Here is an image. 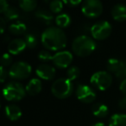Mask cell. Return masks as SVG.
<instances>
[{
	"label": "cell",
	"mask_w": 126,
	"mask_h": 126,
	"mask_svg": "<svg viewBox=\"0 0 126 126\" xmlns=\"http://www.w3.org/2000/svg\"><path fill=\"white\" fill-rule=\"evenodd\" d=\"M41 42L47 50L59 52L66 47L67 40L62 29L57 26H50L42 33Z\"/></svg>",
	"instance_id": "cell-1"
},
{
	"label": "cell",
	"mask_w": 126,
	"mask_h": 126,
	"mask_svg": "<svg viewBox=\"0 0 126 126\" xmlns=\"http://www.w3.org/2000/svg\"><path fill=\"white\" fill-rule=\"evenodd\" d=\"M97 44L92 37L86 35H78L72 42L73 52L79 57H86L96 49Z\"/></svg>",
	"instance_id": "cell-2"
},
{
	"label": "cell",
	"mask_w": 126,
	"mask_h": 126,
	"mask_svg": "<svg viewBox=\"0 0 126 126\" xmlns=\"http://www.w3.org/2000/svg\"><path fill=\"white\" fill-rule=\"evenodd\" d=\"M51 92L55 98L65 99L72 95L74 92V85L67 78H59L53 82Z\"/></svg>",
	"instance_id": "cell-3"
},
{
	"label": "cell",
	"mask_w": 126,
	"mask_h": 126,
	"mask_svg": "<svg viewBox=\"0 0 126 126\" xmlns=\"http://www.w3.org/2000/svg\"><path fill=\"white\" fill-rule=\"evenodd\" d=\"M25 87L17 81H11L3 88V95L8 101H19L26 96Z\"/></svg>",
	"instance_id": "cell-4"
},
{
	"label": "cell",
	"mask_w": 126,
	"mask_h": 126,
	"mask_svg": "<svg viewBox=\"0 0 126 126\" xmlns=\"http://www.w3.org/2000/svg\"><path fill=\"white\" fill-rule=\"evenodd\" d=\"M31 73V66L28 62L23 61L14 62L8 70L9 77L11 79H18V80H23V79L29 78Z\"/></svg>",
	"instance_id": "cell-5"
},
{
	"label": "cell",
	"mask_w": 126,
	"mask_h": 126,
	"mask_svg": "<svg viewBox=\"0 0 126 126\" xmlns=\"http://www.w3.org/2000/svg\"><path fill=\"white\" fill-rule=\"evenodd\" d=\"M91 84L100 91L107 90L112 83V76L107 71H98L91 76Z\"/></svg>",
	"instance_id": "cell-6"
},
{
	"label": "cell",
	"mask_w": 126,
	"mask_h": 126,
	"mask_svg": "<svg viewBox=\"0 0 126 126\" xmlns=\"http://www.w3.org/2000/svg\"><path fill=\"white\" fill-rule=\"evenodd\" d=\"M111 24L108 21L102 20L93 23L90 29L91 35L95 40H105L110 36L111 33Z\"/></svg>",
	"instance_id": "cell-7"
},
{
	"label": "cell",
	"mask_w": 126,
	"mask_h": 126,
	"mask_svg": "<svg viewBox=\"0 0 126 126\" xmlns=\"http://www.w3.org/2000/svg\"><path fill=\"white\" fill-rule=\"evenodd\" d=\"M103 4L99 0H86L81 4V11L89 18H96L103 12Z\"/></svg>",
	"instance_id": "cell-8"
},
{
	"label": "cell",
	"mask_w": 126,
	"mask_h": 126,
	"mask_svg": "<svg viewBox=\"0 0 126 126\" xmlns=\"http://www.w3.org/2000/svg\"><path fill=\"white\" fill-rule=\"evenodd\" d=\"M76 97L79 101L83 103H93L96 98V93L94 89L88 85L79 84L76 87Z\"/></svg>",
	"instance_id": "cell-9"
},
{
	"label": "cell",
	"mask_w": 126,
	"mask_h": 126,
	"mask_svg": "<svg viewBox=\"0 0 126 126\" xmlns=\"http://www.w3.org/2000/svg\"><path fill=\"white\" fill-rule=\"evenodd\" d=\"M73 60H74V56L70 51L61 50L56 52L53 55L52 62L58 68H67L72 63Z\"/></svg>",
	"instance_id": "cell-10"
},
{
	"label": "cell",
	"mask_w": 126,
	"mask_h": 126,
	"mask_svg": "<svg viewBox=\"0 0 126 126\" xmlns=\"http://www.w3.org/2000/svg\"><path fill=\"white\" fill-rule=\"evenodd\" d=\"M35 74L39 77V79L44 80H50L53 79L55 76L56 70L53 66L47 63H42L35 69Z\"/></svg>",
	"instance_id": "cell-11"
},
{
	"label": "cell",
	"mask_w": 126,
	"mask_h": 126,
	"mask_svg": "<svg viewBox=\"0 0 126 126\" xmlns=\"http://www.w3.org/2000/svg\"><path fill=\"white\" fill-rule=\"evenodd\" d=\"M27 47V44L24 39L16 38L13 39L8 44V51L12 55H16L22 53Z\"/></svg>",
	"instance_id": "cell-12"
},
{
	"label": "cell",
	"mask_w": 126,
	"mask_h": 126,
	"mask_svg": "<svg viewBox=\"0 0 126 126\" xmlns=\"http://www.w3.org/2000/svg\"><path fill=\"white\" fill-rule=\"evenodd\" d=\"M42 89V81L38 78H33L28 82V84L25 86L26 93L30 96H35L37 95Z\"/></svg>",
	"instance_id": "cell-13"
},
{
	"label": "cell",
	"mask_w": 126,
	"mask_h": 126,
	"mask_svg": "<svg viewBox=\"0 0 126 126\" xmlns=\"http://www.w3.org/2000/svg\"><path fill=\"white\" fill-rule=\"evenodd\" d=\"M111 16L117 22L126 21V5L124 4H117L111 8Z\"/></svg>",
	"instance_id": "cell-14"
},
{
	"label": "cell",
	"mask_w": 126,
	"mask_h": 126,
	"mask_svg": "<svg viewBox=\"0 0 126 126\" xmlns=\"http://www.w3.org/2000/svg\"><path fill=\"white\" fill-rule=\"evenodd\" d=\"M4 112H5V116L7 117V118L11 121L18 120L23 115L21 108L14 104L6 105L4 108Z\"/></svg>",
	"instance_id": "cell-15"
},
{
	"label": "cell",
	"mask_w": 126,
	"mask_h": 126,
	"mask_svg": "<svg viewBox=\"0 0 126 126\" xmlns=\"http://www.w3.org/2000/svg\"><path fill=\"white\" fill-rule=\"evenodd\" d=\"M124 67H125V62L117 58H110L107 61L106 67L109 73H113L114 74H117Z\"/></svg>",
	"instance_id": "cell-16"
},
{
	"label": "cell",
	"mask_w": 126,
	"mask_h": 126,
	"mask_svg": "<svg viewBox=\"0 0 126 126\" xmlns=\"http://www.w3.org/2000/svg\"><path fill=\"white\" fill-rule=\"evenodd\" d=\"M35 16L45 24H50L54 20V16L51 11L45 9H39L35 11Z\"/></svg>",
	"instance_id": "cell-17"
},
{
	"label": "cell",
	"mask_w": 126,
	"mask_h": 126,
	"mask_svg": "<svg viewBox=\"0 0 126 126\" xmlns=\"http://www.w3.org/2000/svg\"><path fill=\"white\" fill-rule=\"evenodd\" d=\"M92 112L97 117L103 118L105 117L109 113V109L107 105L103 103H96L92 106Z\"/></svg>",
	"instance_id": "cell-18"
},
{
	"label": "cell",
	"mask_w": 126,
	"mask_h": 126,
	"mask_svg": "<svg viewBox=\"0 0 126 126\" xmlns=\"http://www.w3.org/2000/svg\"><path fill=\"white\" fill-rule=\"evenodd\" d=\"M27 30V26L24 23L19 21H16L15 23H12L11 25L9 26V30L11 34L16 35H19L22 34H24L26 32Z\"/></svg>",
	"instance_id": "cell-19"
},
{
	"label": "cell",
	"mask_w": 126,
	"mask_h": 126,
	"mask_svg": "<svg viewBox=\"0 0 126 126\" xmlns=\"http://www.w3.org/2000/svg\"><path fill=\"white\" fill-rule=\"evenodd\" d=\"M109 126H126V114H113L109 120Z\"/></svg>",
	"instance_id": "cell-20"
},
{
	"label": "cell",
	"mask_w": 126,
	"mask_h": 126,
	"mask_svg": "<svg viewBox=\"0 0 126 126\" xmlns=\"http://www.w3.org/2000/svg\"><path fill=\"white\" fill-rule=\"evenodd\" d=\"M55 23L61 29L67 28L71 23V17L67 13H61L55 16Z\"/></svg>",
	"instance_id": "cell-21"
},
{
	"label": "cell",
	"mask_w": 126,
	"mask_h": 126,
	"mask_svg": "<svg viewBox=\"0 0 126 126\" xmlns=\"http://www.w3.org/2000/svg\"><path fill=\"white\" fill-rule=\"evenodd\" d=\"M19 7L26 12H30L37 7V2L35 0H20L18 2Z\"/></svg>",
	"instance_id": "cell-22"
},
{
	"label": "cell",
	"mask_w": 126,
	"mask_h": 126,
	"mask_svg": "<svg viewBox=\"0 0 126 126\" xmlns=\"http://www.w3.org/2000/svg\"><path fill=\"white\" fill-rule=\"evenodd\" d=\"M19 16V11L16 7H13V6H10L7 11L4 13V18L6 21H14V20L17 21Z\"/></svg>",
	"instance_id": "cell-23"
},
{
	"label": "cell",
	"mask_w": 126,
	"mask_h": 126,
	"mask_svg": "<svg viewBox=\"0 0 126 126\" xmlns=\"http://www.w3.org/2000/svg\"><path fill=\"white\" fill-rule=\"evenodd\" d=\"M63 1L60 0H53L49 3V10L52 13L55 14H61V11L63 9Z\"/></svg>",
	"instance_id": "cell-24"
},
{
	"label": "cell",
	"mask_w": 126,
	"mask_h": 126,
	"mask_svg": "<svg viewBox=\"0 0 126 126\" xmlns=\"http://www.w3.org/2000/svg\"><path fill=\"white\" fill-rule=\"evenodd\" d=\"M24 41L27 44V47L29 48L32 49V48H35V47L37 46V43H38V41H37V38L35 35L31 33H28L25 35L24 36Z\"/></svg>",
	"instance_id": "cell-25"
},
{
	"label": "cell",
	"mask_w": 126,
	"mask_h": 126,
	"mask_svg": "<svg viewBox=\"0 0 126 126\" xmlns=\"http://www.w3.org/2000/svg\"><path fill=\"white\" fill-rule=\"evenodd\" d=\"M80 74V70L78 67L74 66V67H70L67 70V78L71 81L75 80L76 79H78V77Z\"/></svg>",
	"instance_id": "cell-26"
},
{
	"label": "cell",
	"mask_w": 126,
	"mask_h": 126,
	"mask_svg": "<svg viewBox=\"0 0 126 126\" xmlns=\"http://www.w3.org/2000/svg\"><path fill=\"white\" fill-rule=\"evenodd\" d=\"M53 55L47 50H42L38 54V59L42 62H47L53 60Z\"/></svg>",
	"instance_id": "cell-27"
},
{
	"label": "cell",
	"mask_w": 126,
	"mask_h": 126,
	"mask_svg": "<svg viewBox=\"0 0 126 126\" xmlns=\"http://www.w3.org/2000/svg\"><path fill=\"white\" fill-rule=\"evenodd\" d=\"M11 65H12V57H11V54L10 53H4L2 56V60H1V66L6 68V67Z\"/></svg>",
	"instance_id": "cell-28"
},
{
	"label": "cell",
	"mask_w": 126,
	"mask_h": 126,
	"mask_svg": "<svg viewBox=\"0 0 126 126\" xmlns=\"http://www.w3.org/2000/svg\"><path fill=\"white\" fill-rule=\"evenodd\" d=\"M7 76H9L7 70L4 67L1 66L0 67V81H1V83H4L5 79H7Z\"/></svg>",
	"instance_id": "cell-29"
},
{
	"label": "cell",
	"mask_w": 126,
	"mask_h": 126,
	"mask_svg": "<svg viewBox=\"0 0 126 126\" xmlns=\"http://www.w3.org/2000/svg\"><path fill=\"white\" fill-rule=\"evenodd\" d=\"M9 7L10 5L7 1H5V0H0V12L4 14Z\"/></svg>",
	"instance_id": "cell-30"
},
{
	"label": "cell",
	"mask_w": 126,
	"mask_h": 126,
	"mask_svg": "<svg viewBox=\"0 0 126 126\" xmlns=\"http://www.w3.org/2000/svg\"><path fill=\"white\" fill-rule=\"evenodd\" d=\"M63 3L66 4H68L71 7H75V6H78L79 4H82V1L80 0H69V1H63Z\"/></svg>",
	"instance_id": "cell-31"
},
{
	"label": "cell",
	"mask_w": 126,
	"mask_h": 126,
	"mask_svg": "<svg viewBox=\"0 0 126 126\" xmlns=\"http://www.w3.org/2000/svg\"><path fill=\"white\" fill-rule=\"evenodd\" d=\"M118 106L122 110H126V96L121 98L118 101Z\"/></svg>",
	"instance_id": "cell-32"
},
{
	"label": "cell",
	"mask_w": 126,
	"mask_h": 126,
	"mask_svg": "<svg viewBox=\"0 0 126 126\" xmlns=\"http://www.w3.org/2000/svg\"><path fill=\"white\" fill-rule=\"evenodd\" d=\"M5 29H6V20L4 17H0V32H1V34L4 33Z\"/></svg>",
	"instance_id": "cell-33"
},
{
	"label": "cell",
	"mask_w": 126,
	"mask_h": 126,
	"mask_svg": "<svg viewBox=\"0 0 126 126\" xmlns=\"http://www.w3.org/2000/svg\"><path fill=\"white\" fill-rule=\"evenodd\" d=\"M119 90L124 94V96H126V79L121 81L120 85H119Z\"/></svg>",
	"instance_id": "cell-34"
},
{
	"label": "cell",
	"mask_w": 126,
	"mask_h": 126,
	"mask_svg": "<svg viewBox=\"0 0 126 126\" xmlns=\"http://www.w3.org/2000/svg\"><path fill=\"white\" fill-rule=\"evenodd\" d=\"M92 126H105V124L102 122H97V123H95V124H93Z\"/></svg>",
	"instance_id": "cell-35"
},
{
	"label": "cell",
	"mask_w": 126,
	"mask_h": 126,
	"mask_svg": "<svg viewBox=\"0 0 126 126\" xmlns=\"http://www.w3.org/2000/svg\"><path fill=\"white\" fill-rule=\"evenodd\" d=\"M124 62H125V65H126V61H124Z\"/></svg>",
	"instance_id": "cell-36"
}]
</instances>
